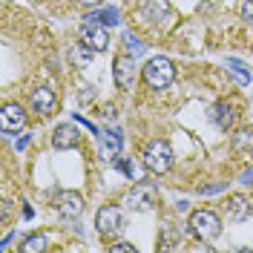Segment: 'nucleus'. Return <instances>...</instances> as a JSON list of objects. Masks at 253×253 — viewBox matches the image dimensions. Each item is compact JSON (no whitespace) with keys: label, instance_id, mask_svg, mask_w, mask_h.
Masks as SVG:
<instances>
[{"label":"nucleus","instance_id":"f257e3e1","mask_svg":"<svg viewBox=\"0 0 253 253\" xmlns=\"http://www.w3.org/2000/svg\"><path fill=\"white\" fill-rule=\"evenodd\" d=\"M175 78V66L170 58H153V61H147V66H144V81L153 86V89H164L167 84H173Z\"/></svg>","mask_w":253,"mask_h":253},{"label":"nucleus","instance_id":"f03ea898","mask_svg":"<svg viewBox=\"0 0 253 253\" xmlns=\"http://www.w3.org/2000/svg\"><path fill=\"white\" fill-rule=\"evenodd\" d=\"M144 164H147V170L150 173H167L170 167H173V150H170V144L167 141H150L147 144V150H144Z\"/></svg>","mask_w":253,"mask_h":253},{"label":"nucleus","instance_id":"7ed1b4c3","mask_svg":"<svg viewBox=\"0 0 253 253\" xmlns=\"http://www.w3.org/2000/svg\"><path fill=\"white\" fill-rule=\"evenodd\" d=\"M190 230L199 239H219L221 236V219L213 210H196L190 216Z\"/></svg>","mask_w":253,"mask_h":253},{"label":"nucleus","instance_id":"20e7f679","mask_svg":"<svg viewBox=\"0 0 253 253\" xmlns=\"http://www.w3.org/2000/svg\"><path fill=\"white\" fill-rule=\"evenodd\" d=\"M78 38H81V43L86 49H92V52H104V49L110 46V32L104 29L98 20H86V23L81 26Z\"/></svg>","mask_w":253,"mask_h":253},{"label":"nucleus","instance_id":"39448f33","mask_svg":"<svg viewBox=\"0 0 253 253\" xmlns=\"http://www.w3.org/2000/svg\"><path fill=\"white\" fill-rule=\"evenodd\" d=\"M121 227H124V213H121V207L107 205V207L98 210V216H95V230H98V233H104V236H115Z\"/></svg>","mask_w":253,"mask_h":253},{"label":"nucleus","instance_id":"423d86ee","mask_svg":"<svg viewBox=\"0 0 253 253\" xmlns=\"http://www.w3.org/2000/svg\"><path fill=\"white\" fill-rule=\"evenodd\" d=\"M26 126V110L20 104H3L0 110V129L3 132H17Z\"/></svg>","mask_w":253,"mask_h":253},{"label":"nucleus","instance_id":"0eeeda50","mask_svg":"<svg viewBox=\"0 0 253 253\" xmlns=\"http://www.w3.org/2000/svg\"><path fill=\"white\" fill-rule=\"evenodd\" d=\"M227 221H233V224H239V221H245V219H251V202L245 199V196H230L227 199Z\"/></svg>","mask_w":253,"mask_h":253},{"label":"nucleus","instance_id":"6e6552de","mask_svg":"<svg viewBox=\"0 0 253 253\" xmlns=\"http://www.w3.org/2000/svg\"><path fill=\"white\" fill-rule=\"evenodd\" d=\"M132 81H135V63L129 61V58H124V55L115 58V84L121 89H129Z\"/></svg>","mask_w":253,"mask_h":253},{"label":"nucleus","instance_id":"1a4fd4ad","mask_svg":"<svg viewBox=\"0 0 253 253\" xmlns=\"http://www.w3.org/2000/svg\"><path fill=\"white\" fill-rule=\"evenodd\" d=\"M78 126L75 124H61L55 126V132H52V144L58 147V150H66V147H75L78 144Z\"/></svg>","mask_w":253,"mask_h":253},{"label":"nucleus","instance_id":"9d476101","mask_svg":"<svg viewBox=\"0 0 253 253\" xmlns=\"http://www.w3.org/2000/svg\"><path fill=\"white\" fill-rule=\"evenodd\" d=\"M32 110L38 112V115H46V112H52V110H55V92H52L49 86L35 89V92H32Z\"/></svg>","mask_w":253,"mask_h":253},{"label":"nucleus","instance_id":"9b49d317","mask_svg":"<svg viewBox=\"0 0 253 253\" xmlns=\"http://www.w3.org/2000/svg\"><path fill=\"white\" fill-rule=\"evenodd\" d=\"M58 210H61L63 216H81L84 213V199H81L78 193L66 190V193L58 196Z\"/></svg>","mask_w":253,"mask_h":253},{"label":"nucleus","instance_id":"f8f14e48","mask_svg":"<svg viewBox=\"0 0 253 253\" xmlns=\"http://www.w3.org/2000/svg\"><path fill=\"white\" fill-rule=\"evenodd\" d=\"M224 66H227V72L233 75V81H236L239 86H248V84L253 81V72L242 61H236V58H227V63H224Z\"/></svg>","mask_w":253,"mask_h":253},{"label":"nucleus","instance_id":"ddd939ff","mask_svg":"<svg viewBox=\"0 0 253 253\" xmlns=\"http://www.w3.org/2000/svg\"><path fill=\"white\" fill-rule=\"evenodd\" d=\"M213 118H216V124L219 126H233V121H236V107H230L227 101H219L216 107H213Z\"/></svg>","mask_w":253,"mask_h":253},{"label":"nucleus","instance_id":"4468645a","mask_svg":"<svg viewBox=\"0 0 253 253\" xmlns=\"http://www.w3.org/2000/svg\"><path fill=\"white\" fill-rule=\"evenodd\" d=\"M43 248H46V236L43 233H35V236L23 239V245H20L23 253H35V251H43Z\"/></svg>","mask_w":253,"mask_h":253},{"label":"nucleus","instance_id":"2eb2a0df","mask_svg":"<svg viewBox=\"0 0 253 253\" xmlns=\"http://www.w3.org/2000/svg\"><path fill=\"white\" fill-rule=\"evenodd\" d=\"M124 43H126V49H129V55H135V58H138V55L144 52V43L138 41V38H135V35H129V32L124 35Z\"/></svg>","mask_w":253,"mask_h":253},{"label":"nucleus","instance_id":"dca6fc26","mask_svg":"<svg viewBox=\"0 0 253 253\" xmlns=\"http://www.w3.org/2000/svg\"><path fill=\"white\" fill-rule=\"evenodd\" d=\"M92 20H101V23H110V26H115V23H118V12H115V9H104V12H95Z\"/></svg>","mask_w":253,"mask_h":253},{"label":"nucleus","instance_id":"f3484780","mask_svg":"<svg viewBox=\"0 0 253 253\" xmlns=\"http://www.w3.org/2000/svg\"><path fill=\"white\" fill-rule=\"evenodd\" d=\"M236 147L239 150H242V147H253V129L251 126H245V129L236 132Z\"/></svg>","mask_w":253,"mask_h":253},{"label":"nucleus","instance_id":"a211bd4d","mask_svg":"<svg viewBox=\"0 0 253 253\" xmlns=\"http://www.w3.org/2000/svg\"><path fill=\"white\" fill-rule=\"evenodd\" d=\"M107 138H110V141H107V150H110L112 156H115V153L121 150V135H118V132H110Z\"/></svg>","mask_w":253,"mask_h":253},{"label":"nucleus","instance_id":"6ab92c4d","mask_svg":"<svg viewBox=\"0 0 253 253\" xmlns=\"http://www.w3.org/2000/svg\"><path fill=\"white\" fill-rule=\"evenodd\" d=\"M242 17L253 23V0H245V3H242Z\"/></svg>","mask_w":253,"mask_h":253},{"label":"nucleus","instance_id":"aec40b11","mask_svg":"<svg viewBox=\"0 0 253 253\" xmlns=\"http://www.w3.org/2000/svg\"><path fill=\"white\" fill-rule=\"evenodd\" d=\"M112 251H121V253H132V251H135V245H129V242H115V245H112Z\"/></svg>","mask_w":253,"mask_h":253},{"label":"nucleus","instance_id":"412c9836","mask_svg":"<svg viewBox=\"0 0 253 253\" xmlns=\"http://www.w3.org/2000/svg\"><path fill=\"white\" fill-rule=\"evenodd\" d=\"M29 141H32L29 135H23V138H17V141H15V150H17V153H20V150H26V147H29Z\"/></svg>","mask_w":253,"mask_h":253},{"label":"nucleus","instance_id":"4be33fe9","mask_svg":"<svg viewBox=\"0 0 253 253\" xmlns=\"http://www.w3.org/2000/svg\"><path fill=\"white\" fill-rule=\"evenodd\" d=\"M242 181H245V184H251V181H253V170H248V173L242 175Z\"/></svg>","mask_w":253,"mask_h":253},{"label":"nucleus","instance_id":"5701e85b","mask_svg":"<svg viewBox=\"0 0 253 253\" xmlns=\"http://www.w3.org/2000/svg\"><path fill=\"white\" fill-rule=\"evenodd\" d=\"M81 3H84V6H98L101 0H81Z\"/></svg>","mask_w":253,"mask_h":253}]
</instances>
